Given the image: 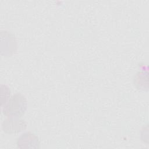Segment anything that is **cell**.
<instances>
[{"label": "cell", "instance_id": "obj_3", "mask_svg": "<svg viewBox=\"0 0 149 149\" xmlns=\"http://www.w3.org/2000/svg\"><path fill=\"white\" fill-rule=\"evenodd\" d=\"M17 147L20 148H38L40 142L38 137L30 132L24 133L17 140Z\"/></svg>", "mask_w": 149, "mask_h": 149}, {"label": "cell", "instance_id": "obj_4", "mask_svg": "<svg viewBox=\"0 0 149 149\" xmlns=\"http://www.w3.org/2000/svg\"><path fill=\"white\" fill-rule=\"evenodd\" d=\"M1 93L4 94L3 95H1V107L5 106L9 101V97H10V90L9 88L5 85L2 84L1 86Z\"/></svg>", "mask_w": 149, "mask_h": 149}, {"label": "cell", "instance_id": "obj_2", "mask_svg": "<svg viewBox=\"0 0 149 149\" xmlns=\"http://www.w3.org/2000/svg\"><path fill=\"white\" fill-rule=\"evenodd\" d=\"M26 127V123L23 119L8 116L2 124V128L4 132L12 134L20 132Z\"/></svg>", "mask_w": 149, "mask_h": 149}, {"label": "cell", "instance_id": "obj_1", "mask_svg": "<svg viewBox=\"0 0 149 149\" xmlns=\"http://www.w3.org/2000/svg\"><path fill=\"white\" fill-rule=\"evenodd\" d=\"M2 108L3 114L7 116L20 118L26 110V100L23 95L17 93L13 95L8 102Z\"/></svg>", "mask_w": 149, "mask_h": 149}]
</instances>
